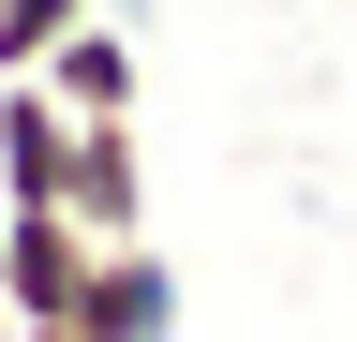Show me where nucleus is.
Wrapping results in <instances>:
<instances>
[{"label":"nucleus","instance_id":"nucleus-6","mask_svg":"<svg viewBox=\"0 0 357 342\" xmlns=\"http://www.w3.org/2000/svg\"><path fill=\"white\" fill-rule=\"evenodd\" d=\"M75 15H105V0H0V75H45V45Z\"/></svg>","mask_w":357,"mask_h":342},{"label":"nucleus","instance_id":"nucleus-5","mask_svg":"<svg viewBox=\"0 0 357 342\" xmlns=\"http://www.w3.org/2000/svg\"><path fill=\"white\" fill-rule=\"evenodd\" d=\"M45 90H60V119H134V30L75 15L60 45H45Z\"/></svg>","mask_w":357,"mask_h":342},{"label":"nucleus","instance_id":"nucleus-3","mask_svg":"<svg viewBox=\"0 0 357 342\" xmlns=\"http://www.w3.org/2000/svg\"><path fill=\"white\" fill-rule=\"evenodd\" d=\"M60 208H75L89 238H149V149H134V119H75Z\"/></svg>","mask_w":357,"mask_h":342},{"label":"nucleus","instance_id":"nucleus-2","mask_svg":"<svg viewBox=\"0 0 357 342\" xmlns=\"http://www.w3.org/2000/svg\"><path fill=\"white\" fill-rule=\"evenodd\" d=\"M75 342H178V268H164L149 238H105V253H89Z\"/></svg>","mask_w":357,"mask_h":342},{"label":"nucleus","instance_id":"nucleus-4","mask_svg":"<svg viewBox=\"0 0 357 342\" xmlns=\"http://www.w3.org/2000/svg\"><path fill=\"white\" fill-rule=\"evenodd\" d=\"M60 164H75V119L45 75H0V208H60Z\"/></svg>","mask_w":357,"mask_h":342},{"label":"nucleus","instance_id":"nucleus-8","mask_svg":"<svg viewBox=\"0 0 357 342\" xmlns=\"http://www.w3.org/2000/svg\"><path fill=\"white\" fill-rule=\"evenodd\" d=\"M30 342H75V327H30Z\"/></svg>","mask_w":357,"mask_h":342},{"label":"nucleus","instance_id":"nucleus-7","mask_svg":"<svg viewBox=\"0 0 357 342\" xmlns=\"http://www.w3.org/2000/svg\"><path fill=\"white\" fill-rule=\"evenodd\" d=\"M0 342H30V327H15V313H0Z\"/></svg>","mask_w":357,"mask_h":342},{"label":"nucleus","instance_id":"nucleus-1","mask_svg":"<svg viewBox=\"0 0 357 342\" xmlns=\"http://www.w3.org/2000/svg\"><path fill=\"white\" fill-rule=\"evenodd\" d=\"M89 238L75 208H0V313L15 327H75V297H89Z\"/></svg>","mask_w":357,"mask_h":342}]
</instances>
